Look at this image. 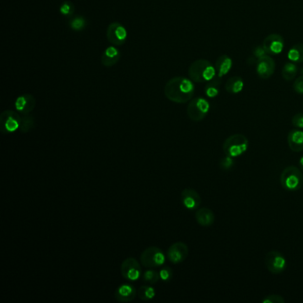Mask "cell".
Listing matches in <instances>:
<instances>
[{
	"mask_svg": "<svg viewBox=\"0 0 303 303\" xmlns=\"http://www.w3.org/2000/svg\"><path fill=\"white\" fill-rule=\"evenodd\" d=\"M22 118L13 110H5L0 115V131L3 134H9L19 130Z\"/></svg>",
	"mask_w": 303,
	"mask_h": 303,
	"instance_id": "52a82bcc",
	"label": "cell"
},
{
	"mask_svg": "<svg viewBox=\"0 0 303 303\" xmlns=\"http://www.w3.org/2000/svg\"><path fill=\"white\" fill-rule=\"evenodd\" d=\"M292 88L296 94H303V75L296 79L292 85Z\"/></svg>",
	"mask_w": 303,
	"mask_h": 303,
	"instance_id": "836d02e7",
	"label": "cell"
},
{
	"mask_svg": "<svg viewBox=\"0 0 303 303\" xmlns=\"http://www.w3.org/2000/svg\"><path fill=\"white\" fill-rule=\"evenodd\" d=\"M214 66L216 69L217 76L222 79L231 71L232 66H233V61L227 54H222L217 59Z\"/></svg>",
	"mask_w": 303,
	"mask_h": 303,
	"instance_id": "ffe728a7",
	"label": "cell"
},
{
	"mask_svg": "<svg viewBox=\"0 0 303 303\" xmlns=\"http://www.w3.org/2000/svg\"><path fill=\"white\" fill-rule=\"evenodd\" d=\"M195 93V86L192 80L176 77L170 80L164 88V94L169 101L175 103H186L192 100Z\"/></svg>",
	"mask_w": 303,
	"mask_h": 303,
	"instance_id": "6da1fadb",
	"label": "cell"
},
{
	"mask_svg": "<svg viewBox=\"0 0 303 303\" xmlns=\"http://www.w3.org/2000/svg\"><path fill=\"white\" fill-rule=\"evenodd\" d=\"M253 54L254 57L257 58V59H260V58L263 57L265 55H267L268 54L266 53V51L264 50L262 46H261V47L259 46V47H256L254 48Z\"/></svg>",
	"mask_w": 303,
	"mask_h": 303,
	"instance_id": "e575fe53",
	"label": "cell"
},
{
	"mask_svg": "<svg viewBox=\"0 0 303 303\" xmlns=\"http://www.w3.org/2000/svg\"><path fill=\"white\" fill-rule=\"evenodd\" d=\"M137 293V291L134 285L130 284H123L116 290L114 298L119 302H131L135 299Z\"/></svg>",
	"mask_w": 303,
	"mask_h": 303,
	"instance_id": "9a60e30c",
	"label": "cell"
},
{
	"mask_svg": "<svg viewBox=\"0 0 303 303\" xmlns=\"http://www.w3.org/2000/svg\"><path fill=\"white\" fill-rule=\"evenodd\" d=\"M262 303H285V299L284 297L278 294H270V295L265 296L262 300Z\"/></svg>",
	"mask_w": 303,
	"mask_h": 303,
	"instance_id": "1f68e13d",
	"label": "cell"
},
{
	"mask_svg": "<svg viewBox=\"0 0 303 303\" xmlns=\"http://www.w3.org/2000/svg\"><path fill=\"white\" fill-rule=\"evenodd\" d=\"M302 105H303V102H302Z\"/></svg>",
	"mask_w": 303,
	"mask_h": 303,
	"instance_id": "8d00e7d4",
	"label": "cell"
},
{
	"mask_svg": "<svg viewBox=\"0 0 303 303\" xmlns=\"http://www.w3.org/2000/svg\"><path fill=\"white\" fill-rule=\"evenodd\" d=\"M289 61L295 64L303 63V43L295 44L292 46L287 54Z\"/></svg>",
	"mask_w": 303,
	"mask_h": 303,
	"instance_id": "603a6c76",
	"label": "cell"
},
{
	"mask_svg": "<svg viewBox=\"0 0 303 303\" xmlns=\"http://www.w3.org/2000/svg\"><path fill=\"white\" fill-rule=\"evenodd\" d=\"M106 36L109 43L114 46H121L127 39V31L123 25L119 22H112L108 25Z\"/></svg>",
	"mask_w": 303,
	"mask_h": 303,
	"instance_id": "30bf717a",
	"label": "cell"
},
{
	"mask_svg": "<svg viewBox=\"0 0 303 303\" xmlns=\"http://www.w3.org/2000/svg\"><path fill=\"white\" fill-rule=\"evenodd\" d=\"M143 281L145 283H148L149 285H155L160 279V276H159V272L154 270H148L144 272L143 274Z\"/></svg>",
	"mask_w": 303,
	"mask_h": 303,
	"instance_id": "4316f807",
	"label": "cell"
},
{
	"mask_svg": "<svg viewBox=\"0 0 303 303\" xmlns=\"http://www.w3.org/2000/svg\"><path fill=\"white\" fill-rule=\"evenodd\" d=\"M15 108L22 115H29L36 107V99L29 94L19 96L15 102Z\"/></svg>",
	"mask_w": 303,
	"mask_h": 303,
	"instance_id": "2e32d148",
	"label": "cell"
},
{
	"mask_svg": "<svg viewBox=\"0 0 303 303\" xmlns=\"http://www.w3.org/2000/svg\"><path fill=\"white\" fill-rule=\"evenodd\" d=\"M221 85V78L216 76L213 80L207 82L205 87V94L208 98H215L220 94V87Z\"/></svg>",
	"mask_w": 303,
	"mask_h": 303,
	"instance_id": "7402d4cb",
	"label": "cell"
},
{
	"mask_svg": "<svg viewBox=\"0 0 303 303\" xmlns=\"http://www.w3.org/2000/svg\"><path fill=\"white\" fill-rule=\"evenodd\" d=\"M138 296L141 300L148 301L154 299L156 296V290L150 285H142L138 290Z\"/></svg>",
	"mask_w": 303,
	"mask_h": 303,
	"instance_id": "484cf974",
	"label": "cell"
},
{
	"mask_svg": "<svg viewBox=\"0 0 303 303\" xmlns=\"http://www.w3.org/2000/svg\"><path fill=\"white\" fill-rule=\"evenodd\" d=\"M36 127V120L34 117L31 115H24L21 120V126L19 130L22 134H27L29 131L32 130L34 127Z\"/></svg>",
	"mask_w": 303,
	"mask_h": 303,
	"instance_id": "d4e9b609",
	"label": "cell"
},
{
	"mask_svg": "<svg viewBox=\"0 0 303 303\" xmlns=\"http://www.w3.org/2000/svg\"><path fill=\"white\" fill-rule=\"evenodd\" d=\"M75 11V8L73 6L71 2L69 1H65L63 4L61 6L60 8V12L62 15H65V16H71L74 14Z\"/></svg>",
	"mask_w": 303,
	"mask_h": 303,
	"instance_id": "4dcf8cb0",
	"label": "cell"
},
{
	"mask_svg": "<svg viewBox=\"0 0 303 303\" xmlns=\"http://www.w3.org/2000/svg\"><path fill=\"white\" fill-rule=\"evenodd\" d=\"M299 169L301 170V171L303 172V156L302 157H300V158H299Z\"/></svg>",
	"mask_w": 303,
	"mask_h": 303,
	"instance_id": "d590c367",
	"label": "cell"
},
{
	"mask_svg": "<svg viewBox=\"0 0 303 303\" xmlns=\"http://www.w3.org/2000/svg\"><path fill=\"white\" fill-rule=\"evenodd\" d=\"M140 260L143 267L152 269L163 266L166 261V256L160 248L150 246L142 252Z\"/></svg>",
	"mask_w": 303,
	"mask_h": 303,
	"instance_id": "8992f818",
	"label": "cell"
},
{
	"mask_svg": "<svg viewBox=\"0 0 303 303\" xmlns=\"http://www.w3.org/2000/svg\"><path fill=\"white\" fill-rule=\"evenodd\" d=\"M292 124L298 129H303V113H297L292 117Z\"/></svg>",
	"mask_w": 303,
	"mask_h": 303,
	"instance_id": "d6a6232c",
	"label": "cell"
},
{
	"mask_svg": "<svg viewBox=\"0 0 303 303\" xmlns=\"http://www.w3.org/2000/svg\"><path fill=\"white\" fill-rule=\"evenodd\" d=\"M265 264L268 271L271 274L279 275L283 273L287 267V261L283 253L278 251H271L265 257Z\"/></svg>",
	"mask_w": 303,
	"mask_h": 303,
	"instance_id": "ba28073f",
	"label": "cell"
},
{
	"mask_svg": "<svg viewBox=\"0 0 303 303\" xmlns=\"http://www.w3.org/2000/svg\"><path fill=\"white\" fill-rule=\"evenodd\" d=\"M181 202L185 206V208L193 211L199 209V206L201 205V197L199 192H196L193 188H185L181 192Z\"/></svg>",
	"mask_w": 303,
	"mask_h": 303,
	"instance_id": "5bb4252c",
	"label": "cell"
},
{
	"mask_svg": "<svg viewBox=\"0 0 303 303\" xmlns=\"http://www.w3.org/2000/svg\"><path fill=\"white\" fill-rule=\"evenodd\" d=\"M211 108L209 101L202 97L193 99L187 108L188 119L194 122H200L206 119Z\"/></svg>",
	"mask_w": 303,
	"mask_h": 303,
	"instance_id": "5b68a950",
	"label": "cell"
},
{
	"mask_svg": "<svg viewBox=\"0 0 303 303\" xmlns=\"http://www.w3.org/2000/svg\"><path fill=\"white\" fill-rule=\"evenodd\" d=\"M287 142L292 152L299 153L303 152V131L293 129L290 131L287 136Z\"/></svg>",
	"mask_w": 303,
	"mask_h": 303,
	"instance_id": "e0dca14e",
	"label": "cell"
},
{
	"mask_svg": "<svg viewBox=\"0 0 303 303\" xmlns=\"http://www.w3.org/2000/svg\"><path fill=\"white\" fill-rule=\"evenodd\" d=\"M159 276H160V279H161L162 281L168 283V282L171 281L172 278H173V270L170 267H167V266L162 267V269L159 271Z\"/></svg>",
	"mask_w": 303,
	"mask_h": 303,
	"instance_id": "f1b7e54d",
	"label": "cell"
},
{
	"mask_svg": "<svg viewBox=\"0 0 303 303\" xmlns=\"http://www.w3.org/2000/svg\"><path fill=\"white\" fill-rule=\"evenodd\" d=\"M234 163V158L225 155L224 158L220 159V167L224 171H228V170H231L233 167Z\"/></svg>",
	"mask_w": 303,
	"mask_h": 303,
	"instance_id": "f546056e",
	"label": "cell"
},
{
	"mask_svg": "<svg viewBox=\"0 0 303 303\" xmlns=\"http://www.w3.org/2000/svg\"><path fill=\"white\" fill-rule=\"evenodd\" d=\"M245 87V81L241 77H231L226 81L225 84V89L229 94H238L244 90Z\"/></svg>",
	"mask_w": 303,
	"mask_h": 303,
	"instance_id": "44dd1931",
	"label": "cell"
},
{
	"mask_svg": "<svg viewBox=\"0 0 303 303\" xmlns=\"http://www.w3.org/2000/svg\"><path fill=\"white\" fill-rule=\"evenodd\" d=\"M249 141L246 135L241 134H232L225 140L222 145L225 155L238 158L247 152Z\"/></svg>",
	"mask_w": 303,
	"mask_h": 303,
	"instance_id": "3957f363",
	"label": "cell"
},
{
	"mask_svg": "<svg viewBox=\"0 0 303 303\" xmlns=\"http://www.w3.org/2000/svg\"><path fill=\"white\" fill-rule=\"evenodd\" d=\"M280 183L285 191H299L303 186L302 171L295 166L285 167L280 175Z\"/></svg>",
	"mask_w": 303,
	"mask_h": 303,
	"instance_id": "277c9868",
	"label": "cell"
},
{
	"mask_svg": "<svg viewBox=\"0 0 303 303\" xmlns=\"http://www.w3.org/2000/svg\"><path fill=\"white\" fill-rule=\"evenodd\" d=\"M196 220L201 227H211L215 221V215L212 210L207 207H202L197 210Z\"/></svg>",
	"mask_w": 303,
	"mask_h": 303,
	"instance_id": "ac0fdd59",
	"label": "cell"
},
{
	"mask_svg": "<svg viewBox=\"0 0 303 303\" xmlns=\"http://www.w3.org/2000/svg\"><path fill=\"white\" fill-rule=\"evenodd\" d=\"M188 247L183 242H176L167 250V258L173 264L183 262L188 256Z\"/></svg>",
	"mask_w": 303,
	"mask_h": 303,
	"instance_id": "7c38bea8",
	"label": "cell"
},
{
	"mask_svg": "<svg viewBox=\"0 0 303 303\" xmlns=\"http://www.w3.org/2000/svg\"><path fill=\"white\" fill-rule=\"evenodd\" d=\"M281 74L285 81H292L298 74V67L293 62H287L283 67Z\"/></svg>",
	"mask_w": 303,
	"mask_h": 303,
	"instance_id": "cb8c5ba5",
	"label": "cell"
},
{
	"mask_svg": "<svg viewBox=\"0 0 303 303\" xmlns=\"http://www.w3.org/2000/svg\"><path fill=\"white\" fill-rule=\"evenodd\" d=\"M262 47L268 54L278 55L281 54L285 48V40L281 35L272 33L264 39Z\"/></svg>",
	"mask_w": 303,
	"mask_h": 303,
	"instance_id": "8fae6325",
	"label": "cell"
},
{
	"mask_svg": "<svg viewBox=\"0 0 303 303\" xmlns=\"http://www.w3.org/2000/svg\"><path fill=\"white\" fill-rule=\"evenodd\" d=\"M188 76L195 83L209 82L217 76L215 66L207 60L199 59L190 66Z\"/></svg>",
	"mask_w": 303,
	"mask_h": 303,
	"instance_id": "7a4b0ae2",
	"label": "cell"
},
{
	"mask_svg": "<svg viewBox=\"0 0 303 303\" xmlns=\"http://www.w3.org/2000/svg\"><path fill=\"white\" fill-rule=\"evenodd\" d=\"M121 58V53L115 47H108L101 55V62L105 67L116 65Z\"/></svg>",
	"mask_w": 303,
	"mask_h": 303,
	"instance_id": "d6986e66",
	"label": "cell"
},
{
	"mask_svg": "<svg viewBox=\"0 0 303 303\" xmlns=\"http://www.w3.org/2000/svg\"><path fill=\"white\" fill-rule=\"evenodd\" d=\"M276 70V62L270 55H265L263 57L258 59L256 63V73L261 80H269Z\"/></svg>",
	"mask_w": 303,
	"mask_h": 303,
	"instance_id": "4fadbf2b",
	"label": "cell"
},
{
	"mask_svg": "<svg viewBox=\"0 0 303 303\" xmlns=\"http://www.w3.org/2000/svg\"><path fill=\"white\" fill-rule=\"evenodd\" d=\"M120 271L122 277L126 280L131 282L137 281L138 279L141 278L142 273L141 265L138 262V260L133 257H128L124 260L121 264Z\"/></svg>",
	"mask_w": 303,
	"mask_h": 303,
	"instance_id": "9c48e42d",
	"label": "cell"
},
{
	"mask_svg": "<svg viewBox=\"0 0 303 303\" xmlns=\"http://www.w3.org/2000/svg\"><path fill=\"white\" fill-rule=\"evenodd\" d=\"M69 26H70V28H71L73 30L80 31V30H83V29L86 28V26H87V22H86V20H85V18L82 17V16H77V17H74V18L70 21Z\"/></svg>",
	"mask_w": 303,
	"mask_h": 303,
	"instance_id": "83f0119b",
	"label": "cell"
}]
</instances>
